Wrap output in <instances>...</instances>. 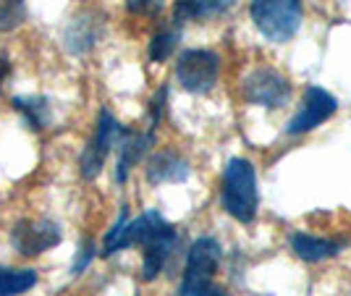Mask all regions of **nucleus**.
Returning a JSON list of instances; mask_svg holds the SVG:
<instances>
[{"label": "nucleus", "mask_w": 351, "mask_h": 296, "mask_svg": "<svg viewBox=\"0 0 351 296\" xmlns=\"http://www.w3.org/2000/svg\"><path fill=\"white\" fill-rule=\"evenodd\" d=\"M189 178V163L176 152H158L147 163V181L149 184H178Z\"/></svg>", "instance_id": "10"}, {"label": "nucleus", "mask_w": 351, "mask_h": 296, "mask_svg": "<svg viewBox=\"0 0 351 296\" xmlns=\"http://www.w3.org/2000/svg\"><path fill=\"white\" fill-rule=\"evenodd\" d=\"M336 97L330 92H325L320 87H307L304 92V100H302V108L296 110L289 123H286V134L289 136H299V134H307L312 129H317L322 121H328L333 113H336Z\"/></svg>", "instance_id": "8"}, {"label": "nucleus", "mask_w": 351, "mask_h": 296, "mask_svg": "<svg viewBox=\"0 0 351 296\" xmlns=\"http://www.w3.org/2000/svg\"><path fill=\"white\" fill-rule=\"evenodd\" d=\"M176 247V228L171 223H165L155 236L147 241L145 247V260H142V278L145 281H155L162 273V267L168 262V257Z\"/></svg>", "instance_id": "9"}, {"label": "nucleus", "mask_w": 351, "mask_h": 296, "mask_svg": "<svg viewBox=\"0 0 351 296\" xmlns=\"http://www.w3.org/2000/svg\"><path fill=\"white\" fill-rule=\"evenodd\" d=\"M291 252L304 260V262H322V260H330L341 252V244L330 241V238H317L309 236V234H293L291 236Z\"/></svg>", "instance_id": "12"}, {"label": "nucleus", "mask_w": 351, "mask_h": 296, "mask_svg": "<svg viewBox=\"0 0 351 296\" xmlns=\"http://www.w3.org/2000/svg\"><path fill=\"white\" fill-rule=\"evenodd\" d=\"M176 42H178V32H160V34H155L152 42H149V58L155 60V63L165 60L176 50Z\"/></svg>", "instance_id": "18"}, {"label": "nucleus", "mask_w": 351, "mask_h": 296, "mask_svg": "<svg viewBox=\"0 0 351 296\" xmlns=\"http://www.w3.org/2000/svg\"><path fill=\"white\" fill-rule=\"evenodd\" d=\"M37 283L34 270H19V267H0V296L27 294Z\"/></svg>", "instance_id": "15"}, {"label": "nucleus", "mask_w": 351, "mask_h": 296, "mask_svg": "<svg viewBox=\"0 0 351 296\" xmlns=\"http://www.w3.org/2000/svg\"><path fill=\"white\" fill-rule=\"evenodd\" d=\"M92 257H95V247H92V241H84V244H82V249H79L76 262H73V275H79V273L92 262Z\"/></svg>", "instance_id": "20"}, {"label": "nucleus", "mask_w": 351, "mask_h": 296, "mask_svg": "<svg viewBox=\"0 0 351 296\" xmlns=\"http://www.w3.org/2000/svg\"><path fill=\"white\" fill-rule=\"evenodd\" d=\"M220 262V244L215 238L202 236L191 244L189 254H186V267H184V281L178 288V296H191L199 288L210 286L215 270Z\"/></svg>", "instance_id": "3"}, {"label": "nucleus", "mask_w": 351, "mask_h": 296, "mask_svg": "<svg viewBox=\"0 0 351 296\" xmlns=\"http://www.w3.org/2000/svg\"><path fill=\"white\" fill-rule=\"evenodd\" d=\"M27 5L24 0H0V32H11L24 24Z\"/></svg>", "instance_id": "17"}, {"label": "nucleus", "mask_w": 351, "mask_h": 296, "mask_svg": "<svg viewBox=\"0 0 351 296\" xmlns=\"http://www.w3.org/2000/svg\"><path fill=\"white\" fill-rule=\"evenodd\" d=\"M244 100L252 105H263L267 110H276L291 100V84L286 76L273 69H254L241 84Z\"/></svg>", "instance_id": "5"}, {"label": "nucleus", "mask_w": 351, "mask_h": 296, "mask_svg": "<svg viewBox=\"0 0 351 296\" xmlns=\"http://www.w3.org/2000/svg\"><path fill=\"white\" fill-rule=\"evenodd\" d=\"M121 123H118L108 110L100 113V121H97V132L89 139V145L84 147L82 158H79V171L84 178H97L100 171H103L105 160L110 155V149L116 147V142L121 139Z\"/></svg>", "instance_id": "6"}, {"label": "nucleus", "mask_w": 351, "mask_h": 296, "mask_svg": "<svg viewBox=\"0 0 351 296\" xmlns=\"http://www.w3.org/2000/svg\"><path fill=\"white\" fill-rule=\"evenodd\" d=\"M152 139H155V134H129L123 132L121 134V158H118V168H116V181L118 184H123L129 173H132V168L142 158L147 155V149L152 145Z\"/></svg>", "instance_id": "11"}, {"label": "nucleus", "mask_w": 351, "mask_h": 296, "mask_svg": "<svg viewBox=\"0 0 351 296\" xmlns=\"http://www.w3.org/2000/svg\"><path fill=\"white\" fill-rule=\"evenodd\" d=\"M223 208L239 223H252L257 215L260 194H257V173L254 165L244 158H234L223 173Z\"/></svg>", "instance_id": "1"}, {"label": "nucleus", "mask_w": 351, "mask_h": 296, "mask_svg": "<svg viewBox=\"0 0 351 296\" xmlns=\"http://www.w3.org/2000/svg\"><path fill=\"white\" fill-rule=\"evenodd\" d=\"M220 74V60L210 50H186L178 56L176 79L191 95H205L215 87Z\"/></svg>", "instance_id": "4"}, {"label": "nucleus", "mask_w": 351, "mask_h": 296, "mask_svg": "<svg viewBox=\"0 0 351 296\" xmlns=\"http://www.w3.org/2000/svg\"><path fill=\"white\" fill-rule=\"evenodd\" d=\"M165 0H126V8L136 16H155L160 14Z\"/></svg>", "instance_id": "19"}, {"label": "nucleus", "mask_w": 351, "mask_h": 296, "mask_svg": "<svg viewBox=\"0 0 351 296\" xmlns=\"http://www.w3.org/2000/svg\"><path fill=\"white\" fill-rule=\"evenodd\" d=\"M165 97H168V89H165V87H162L160 92L152 97V108H149V110H152V132H155V126L160 123L162 108H165Z\"/></svg>", "instance_id": "21"}, {"label": "nucleus", "mask_w": 351, "mask_h": 296, "mask_svg": "<svg viewBox=\"0 0 351 296\" xmlns=\"http://www.w3.org/2000/svg\"><path fill=\"white\" fill-rule=\"evenodd\" d=\"M14 108L21 113V119L27 121V126L40 132L50 126V105L43 97H16Z\"/></svg>", "instance_id": "14"}, {"label": "nucleus", "mask_w": 351, "mask_h": 296, "mask_svg": "<svg viewBox=\"0 0 351 296\" xmlns=\"http://www.w3.org/2000/svg\"><path fill=\"white\" fill-rule=\"evenodd\" d=\"M191 296H226V291H223V288H218V286H213V283H210V286H205V288H199L197 294H191Z\"/></svg>", "instance_id": "22"}, {"label": "nucleus", "mask_w": 351, "mask_h": 296, "mask_svg": "<svg viewBox=\"0 0 351 296\" xmlns=\"http://www.w3.org/2000/svg\"><path fill=\"white\" fill-rule=\"evenodd\" d=\"M97 34H100V27L89 21V16L84 18H73V24L66 32V42L73 53H84L92 45L97 42Z\"/></svg>", "instance_id": "16"}, {"label": "nucleus", "mask_w": 351, "mask_h": 296, "mask_svg": "<svg viewBox=\"0 0 351 296\" xmlns=\"http://www.w3.org/2000/svg\"><path fill=\"white\" fill-rule=\"evenodd\" d=\"M63 234H60V225L53 221H21L14 225L11 231V244L19 254L24 257H34V254H43L53 247H58Z\"/></svg>", "instance_id": "7"}, {"label": "nucleus", "mask_w": 351, "mask_h": 296, "mask_svg": "<svg viewBox=\"0 0 351 296\" xmlns=\"http://www.w3.org/2000/svg\"><path fill=\"white\" fill-rule=\"evenodd\" d=\"M236 0H178L173 8L176 24H186V21H199V18H210L223 11H228Z\"/></svg>", "instance_id": "13"}, {"label": "nucleus", "mask_w": 351, "mask_h": 296, "mask_svg": "<svg viewBox=\"0 0 351 296\" xmlns=\"http://www.w3.org/2000/svg\"><path fill=\"white\" fill-rule=\"evenodd\" d=\"M302 0H252L249 16L270 42H289L302 27Z\"/></svg>", "instance_id": "2"}]
</instances>
